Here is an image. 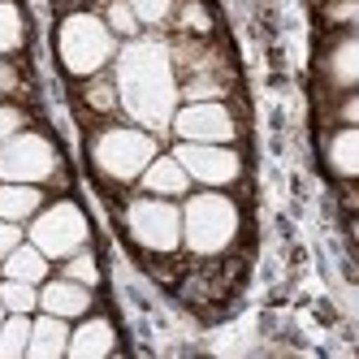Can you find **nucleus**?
Wrapping results in <instances>:
<instances>
[{
    "mask_svg": "<svg viewBox=\"0 0 359 359\" xmlns=\"http://www.w3.org/2000/svg\"><path fill=\"white\" fill-rule=\"evenodd\" d=\"M117 95L126 113L135 121L161 130L169 126L173 109H177V74H173V61H169V48L165 43H130L126 53L117 57Z\"/></svg>",
    "mask_w": 359,
    "mask_h": 359,
    "instance_id": "1",
    "label": "nucleus"
},
{
    "mask_svg": "<svg viewBox=\"0 0 359 359\" xmlns=\"http://www.w3.org/2000/svg\"><path fill=\"white\" fill-rule=\"evenodd\" d=\"M243 229V212L238 203L229 199L225 191H212L203 187L199 195L187 191V203H182V247L199 260H212V255L229 251Z\"/></svg>",
    "mask_w": 359,
    "mask_h": 359,
    "instance_id": "2",
    "label": "nucleus"
},
{
    "mask_svg": "<svg viewBox=\"0 0 359 359\" xmlns=\"http://www.w3.org/2000/svg\"><path fill=\"white\" fill-rule=\"evenodd\" d=\"M117 57V35L100 13H65L57 27V61L69 79H95Z\"/></svg>",
    "mask_w": 359,
    "mask_h": 359,
    "instance_id": "3",
    "label": "nucleus"
},
{
    "mask_svg": "<svg viewBox=\"0 0 359 359\" xmlns=\"http://www.w3.org/2000/svg\"><path fill=\"white\" fill-rule=\"evenodd\" d=\"M156 151V135L143 126H109L91 139V165L109 182H139V173Z\"/></svg>",
    "mask_w": 359,
    "mask_h": 359,
    "instance_id": "4",
    "label": "nucleus"
},
{
    "mask_svg": "<svg viewBox=\"0 0 359 359\" xmlns=\"http://www.w3.org/2000/svg\"><path fill=\"white\" fill-rule=\"evenodd\" d=\"M126 234L135 247L151 251V255H173L182 247V208L173 199L161 195H139L130 208H126Z\"/></svg>",
    "mask_w": 359,
    "mask_h": 359,
    "instance_id": "5",
    "label": "nucleus"
},
{
    "mask_svg": "<svg viewBox=\"0 0 359 359\" xmlns=\"http://www.w3.org/2000/svg\"><path fill=\"white\" fill-rule=\"evenodd\" d=\"M31 243L48 255V260H65L79 247L91 243V221L74 199H57L31 217Z\"/></svg>",
    "mask_w": 359,
    "mask_h": 359,
    "instance_id": "6",
    "label": "nucleus"
},
{
    "mask_svg": "<svg viewBox=\"0 0 359 359\" xmlns=\"http://www.w3.org/2000/svg\"><path fill=\"white\" fill-rule=\"evenodd\" d=\"M57 173V147L35 130H18L0 143V182H48Z\"/></svg>",
    "mask_w": 359,
    "mask_h": 359,
    "instance_id": "7",
    "label": "nucleus"
},
{
    "mask_svg": "<svg viewBox=\"0 0 359 359\" xmlns=\"http://www.w3.org/2000/svg\"><path fill=\"white\" fill-rule=\"evenodd\" d=\"M169 130L177 135V143H234L238 121L221 100H187L182 109H173Z\"/></svg>",
    "mask_w": 359,
    "mask_h": 359,
    "instance_id": "8",
    "label": "nucleus"
},
{
    "mask_svg": "<svg viewBox=\"0 0 359 359\" xmlns=\"http://www.w3.org/2000/svg\"><path fill=\"white\" fill-rule=\"evenodd\" d=\"M177 165L187 169L191 182L225 191L243 177V156L234 151V143H177Z\"/></svg>",
    "mask_w": 359,
    "mask_h": 359,
    "instance_id": "9",
    "label": "nucleus"
},
{
    "mask_svg": "<svg viewBox=\"0 0 359 359\" xmlns=\"http://www.w3.org/2000/svg\"><path fill=\"white\" fill-rule=\"evenodd\" d=\"M39 307L43 312H53L61 320H83L91 312V286L74 277H57V281H39Z\"/></svg>",
    "mask_w": 359,
    "mask_h": 359,
    "instance_id": "10",
    "label": "nucleus"
},
{
    "mask_svg": "<svg viewBox=\"0 0 359 359\" xmlns=\"http://www.w3.org/2000/svg\"><path fill=\"white\" fill-rule=\"evenodd\" d=\"M113 351H117V329H113V320H104V316H83V325L69 329L65 355H74V359H100V355H113Z\"/></svg>",
    "mask_w": 359,
    "mask_h": 359,
    "instance_id": "11",
    "label": "nucleus"
},
{
    "mask_svg": "<svg viewBox=\"0 0 359 359\" xmlns=\"http://www.w3.org/2000/svg\"><path fill=\"white\" fill-rule=\"evenodd\" d=\"M139 182H143L147 195H161V199H182L195 187L191 177H187V169L177 165V156H161V151L147 161V169L139 173Z\"/></svg>",
    "mask_w": 359,
    "mask_h": 359,
    "instance_id": "12",
    "label": "nucleus"
},
{
    "mask_svg": "<svg viewBox=\"0 0 359 359\" xmlns=\"http://www.w3.org/2000/svg\"><path fill=\"white\" fill-rule=\"evenodd\" d=\"M325 74L338 91H355V83H359V39L351 31L333 39L329 57H325Z\"/></svg>",
    "mask_w": 359,
    "mask_h": 359,
    "instance_id": "13",
    "label": "nucleus"
},
{
    "mask_svg": "<svg viewBox=\"0 0 359 359\" xmlns=\"http://www.w3.org/2000/svg\"><path fill=\"white\" fill-rule=\"evenodd\" d=\"M65 342H69V320H61L53 312L31 320V342H27L31 359H57V355H65Z\"/></svg>",
    "mask_w": 359,
    "mask_h": 359,
    "instance_id": "14",
    "label": "nucleus"
},
{
    "mask_svg": "<svg viewBox=\"0 0 359 359\" xmlns=\"http://www.w3.org/2000/svg\"><path fill=\"white\" fill-rule=\"evenodd\" d=\"M43 208V191L35 182H0V221H31Z\"/></svg>",
    "mask_w": 359,
    "mask_h": 359,
    "instance_id": "15",
    "label": "nucleus"
},
{
    "mask_svg": "<svg viewBox=\"0 0 359 359\" xmlns=\"http://www.w3.org/2000/svg\"><path fill=\"white\" fill-rule=\"evenodd\" d=\"M325 161H329V169L338 173L342 182H351V177L359 173V130H355V126H342V130L329 139Z\"/></svg>",
    "mask_w": 359,
    "mask_h": 359,
    "instance_id": "16",
    "label": "nucleus"
},
{
    "mask_svg": "<svg viewBox=\"0 0 359 359\" xmlns=\"http://www.w3.org/2000/svg\"><path fill=\"white\" fill-rule=\"evenodd\" d=\"M48 255L35 247V243H18L9 255H5V277H13V281H31V286H39V281L48 277Z\"/></svg>",
    "mask_w": 359,
    "mask_h": 359,
    "instance_id": "17",
    "label": "nucleus"
},
{
    "mask_svg": "<svg viewBox=\"0 0 359 359\" xmlns=\"http://www.w3.org/2000/svg\"><path fill=\"white\" fill-rule=\"evenodd\" d=\"M31 342V316L27 312H5L0 320V359H22Z\"/></svg>",
    "mask_w": 359,
    "mask_h": 359,
    "instance_id": "18",
    "label": "nucleus"
},
{
    "mask_svg": "<svg viewBox=\"0 0 359 359\" xmlns=\"http://www.w3.org/2000/svg\"><path fill=\"white\" fill-rule=\"evenodd\" d=\"M22 39H27V22H22V9L13 5V0H0V57L18 53Z\"/></svg>",
    "mask_w": 359,
    "mask_h": 359,
    "instance_id": "19",
    "label": "nucleus"
},
{
    "mask_svg": "<svg viewBox=\"0 0 359 359\" xmlns=\"http://www.w3.org/2000/svg\"><path fill=\"white\" fill-rule=\"evenodd\" d=\"M0 303H5V312H27L31 316L35 307H39V286L5 277V281H0Z\"/></svg>",
    "mask_w": 359,
    "mask_h": 359,
    "instance_id": "20",
    "label": "nucleus"
},
{
    "mask_svg": "<svg viewBox=\"0 0 359 359\" xmlns=\"http://www.w3.org/2000/svg\"><path fill=\"white\" fill-rule=\"evenodd\" d=\"M65 277L83 281V286H100V264H95V255H91L87 247H79L74 255H65Z\"/></svg>",
    "mask_w": 359,
    "mask_h": 359,
    "instance_id": "21",
    "label": "nucleus"
},
{
    "mask_svg": "<svg viewBox=\"0 0 359 359\" xmlns=\"http://www.w3.org/2000/svg\"><path fill=\"white\" fill-rule=\"evenodd\" d=\"M130 5V13L139 18V27H161V22H169L173 13V0H126Z\"/></svg>",
    "mask_w": 359,
    "mask_h": 359,
    "instance_id": "22",
    "label": "nucleus"
},
{
    "mask_svg": "<svg viewBox=\"0 0 359 359\" xmlns=\"http://www.w3.org/2000/svg\"><path fill=\"white\" fill-rule=\"evenodd\" d=\"M104 22H109V31H113V35H135V31H139V18L130 13V5H126V0H113Z\"/></svg>",
    "mask_w": 359,
    "mask_h": 359,
    "instance_id": "23",
    "label": "nucleus"
},
{
    "mask_svg": "<svg viewBox=\"0 0 359 359\" xmlns=\"http://www.w3.org/2000/svg\"><path fill=\"white\" fill-rule=\"evenodd\" d=\"M27 130V113H22L18 104H0V143H5L9 135Z\"/></svg>",
    "mask_w": 359,
    "mask_h": 359,
    "instance_id": "24",
    "label": "nucleus"
},
{
    "mask_svg": "<svg viewBox=\"0 0 359 359\" xmlns=\"http://www.w3.org/2000/svg\"><path fill=\"white\" fill-rule=\"evenodd\" d=\"M18 243H22V225L18 221H0V260H5Z\"/></svg>",
    "mask_w": 359,
    "mask_h": 359,
    "instance_id": "25",
    "label": "nucleus"
},
{
    "mask_svg": "<svg viewBox=\"0 0 359 359\" xmlns=\"http://www.w3.org/2000/svg\"><path fill=\"white\" fill-rule=\"evenodd\" d=\"M13 87H18V74L9 65H0V91H13Z\"/></svg>",
    "mask_w": 359,
    "mask_h": 359,
    "instance_id": "26",
    "label": "nucleus"
},
{
    "mask_svg": "<svg viewBox=\"0 0 359 359\" xmlns=\"http://www.w3.org/2000/svg\"><path fill=\"white\" fill-rule=\"evenodd\" d=\"M0 320H5V303H0Z\"/></svg>",
    "mask_w": 359,
    "mask_h": 359,
    "instance_id": "27",
    "label": "nucleus"
}]
</instances>
